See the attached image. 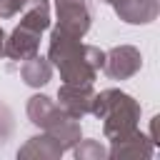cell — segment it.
Returning <instances> with one entry per match:
<instances>
[{
	"label": "cell",
	"mask_w": 160,
	"mask_h": 160,
	"mask_svg": "<svg viewBox=\"0 0 160 160\" xmlns=\"http://www.w3.org/2000/svg\"><path fill=\"white\" fill-rule=\"evenodd\" d=\"M105 52L95 45L80 42V38L52 28L50 32V48L48 60L60 70L62 82H92L98 70L102 68Z\"/></svg>",
	"instance_id": "6da1fadb"
},
{
	"label": "cell",
	"mask_w": 160,
	"mask_h": 160,
	"mask_svg": "<svg viewBox=\"0 0 160 160\" xmlns=\"http://www.w3.org/2000/svg\"><path fill=\"white\" fill-rule=\"evenodd\" d=\"M90 112L102 120V132L108 140H118L128 132H132L138 128V120H140V102L122 92V90H102V92H95L92 98V108Z\"/></svg>",
	"instance_id": "7a4b0ae2"
},
{
	"label": "cell",
	"mask_w": 160,
	"mask_h": 160,
	"mask_svg": "<svg viewBox=\"0 0 160 160\" xmlns=\"http://www.w3.org/2000/svg\"><path fill=\"white\" fill-rule=\"evenodd\" d=\"M28 118L42 132L52 135L62 145V150H72V145L80 140V122H78V118L68 115L48 95H32L28 100Z\"/></svg>",
	"instance_id": "3957f363"
},
{
	"label": "cell",
	"mask_w": 160,
	"mask_h": 160,
	"mask_svg": "<svg viewBox=\"0 0 160 160\" xmlns=\"http://www.w3.org/2000/svg\"><path fill=\"white\" fill-rule=\"evenodd\" d=\"M55 12H58V25L60 30L82 38L90 30L92 22V10L88 0H55Z\"/></svg>",
	"instance_id": "277c9868"
},
{
	"label": "cell",
	"mask_w": 160,
	"mask_h": 160,
	"mask_svg": "<svg viewBox=\"0 0 160 160\" xmlns=\"http://www.w3.org/2000/svg\"><path fill=\"white\" fill-rule=\"evenodd\" d=\"M140 68H142V55H140V50L132 48V45H118V48H112V50L105 52L100 70H102L110 80H128V78H132Z\"/></svg>",
	"instance_id": "5b68a950"
},
{
	"label": "cell",
	"mask_w": 160,
	"mask_h": 160,
	"mask_svg": "<svg viewBox=\"0 0 160 160\" xmlns=\"http://www.w3.org/2000/svg\"><path fill=\"white\" fill-rule=\"evenodd\" d=\"M92 98H95L92 82H62L58 90V105L78 120L90 112Z\"/></svg>",
	"instance_id": "8992f818"
},
{
	"label": "cell",
	"mask_w": 160,
	"mask_h": 160,
	"mask_svg": "<svg viewBox=\"0 0 160 160\" xmlns=\"http://www.w3.org/2000/svg\"><path fill=\"white\" fill-rule=\"evenodd\" d=\"M40 30H35L32 25H25V22H18L15 30L5 38V48H2V55H8L10 60H28L32 55H38L40 50Z\"/></svg>",
	"instance_id": "52a82bcc"
},
{
	"label": "cell",
	"mask_w": 160,
	"mask_h": 160,
	"mask_svg": "<svg viewBox=\"0 0 160 160\" xmlns=\"http://www.w3.org/2000/svg\"><path fill=\"white\" fill-rule=\"evenodd\" d=\"M155 152V142L150 140V135L140 132L138 128L118 140H110V150L108 158L112 160H122V158H152Z\"/></svg>",
	"instance_id": "ba28073f"
},
{
	"label": "cell",
	"mask_w": 160,
	"mask_h": 160,
	"mask_svg": "<svg viewBox=\"0 0 160 160\" xmlns=\"http://www.w3.org/2000/svg\"><path fill=\"white\" fill-rule=\"evenodd\" d=\"M115 12L130 25H148L160 12V0H118Z\"/></svg>",
	"instance_id": "9c48e42d"
},
{
	"label": "cell",
	"mask_w": 160,
	"mask_h": 160,
	"mask_svg": "<svg viewBox=\"0 0 160 160\" xmlns=\"http://www.w3.org/2000/svg\"><path fill=\"white\" fill-rule=\"evenodd\" d=\"M62 145L52 138V135H48V132H42V135H32L20 150H18V158H22V160H58V158H62Z\"/></svg>",
	"instance_id": "30bf717a"
},
{
	"label": "cell",
	"mask_w": 160,
	"mask_h": 160,
	"mask_svg": "<svg viewBox=\"0 0 160 160\" xmlns=\"http://www.w3.org/2000/svg\"><path fill=\"white\" fill-rule=\"evenodd\" d=\"M20 75H22V80L30 88H42V85H48V80L52 75V62L45 60V58H40V55H32V58L22 60Z\"/></svg>",
	"instance_id": "8fae6325"
},
{
	"label": "cell",
	"mask_w": 160,
	"mask_h": 160,
	"mask_svg": "<svg viewBox=\"0 0 160 160\" xmlns=\"http://www.w3.org/2000/svg\"><path fill=\"white\" fill-rule=\"evenodd\" d=\"M72 152L78 160H105L108 150L100 145V140H78L72 145Z\"/></svg>",
	"instance_id": "7c38bea8"
},
{
	"label": "cell",
	"mask_w": 160,
	"mask_h": 160,
	"mask_svg": "<svg viewBox=\"0 0 160 160\" xmlns=\"http://www.w3.org/2000/svg\"><path fill=\"white\" fill-rule=\"evenodd\" d=\"M12 135V112L5 102H0V145H5Z\"/></svg>",
	"instance_id": "4fadbf2b"
},
{
	"label": "cell",
	"mask_w": 160,
	"mask_h": 160,
	"mask_svg": "<svg viewBox=\"0 0 160 160\" xmlns=\"http://www.w3.org/2000/svg\"><path fill=\"white\" fill-rule=\"evenodd\" d=\"M28 0H0V18H15L22 8H25Z\"/></svg>",
	"instance_id": "5bb4252c"
},
{
	"label": "cell",
	"mask_w": 160,
	"mask_h": 160,
	"mask_svg": "<svg viewBox=\"0 0 160 160\" xmlns=\"http://www.w3.org/2000/svg\"><path fill=\"white\" fill-rule=\"evenodd\" d=\"M2 48H5V32H2V28H0V55H2Z\"/></svg>",
	"instance_id": "9a60e30c"
},
{
	"label": "cell",
	"mask_w": 160,
	"mask_h": 160,
	"mask_svg": "<svg viewBox=\"0 0 160 160\" xmlns=\"http://www.w3.org/2000/svg\"><path fill=\"white\" fill-rule=\"evenodd\" d=\"M102 2H108V5H115V2H118V0H102Z\"/></svg>",
	"instance_id": "2e32d148"
}]
</instances>
